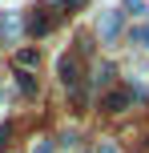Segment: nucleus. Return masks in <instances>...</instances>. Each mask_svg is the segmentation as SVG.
Here are the masks:
<instances>
[{
  "mask_svg": "<svg viewBox=\"0 0 149 153\" xmlns=\"http://www.w3.org/2000/svg\"><path fill=\"white\" fill-rule=\"evenodd\" d=\"M16 28H20V16H8V24H4V36L12 40V36H16Z\"/></svg>",
  "mask_w": 149,
  "mask_h": 153,
  "instance_id": "nucleus-6",
  "label": "nucleus"
},
{
  "mask_svg": "<svg viewBox=\"0 0 149 153\" xmlns=\"http://www.w3.org/2000/svg\"><path fill=\"white\" fill-rule=\"evenodd\" d=\"M125 4L133 8V12H141V8H145V0H125Z\"/></svg>",
  "mask_w": 149,
  "mask_h": 153,
  "instance_id": "nucleus-9",
  "label": "nucleus"
},
{
  "mask_svg": "<svg viewBox=\"0 0 149 153\" xmlns=\"http://www.w3.org/2000/svg\"><path fill=\"white\" fill-rule=\"evenodd\" d=\"M133 40H137L141 48H149V24H141V28H133Z\"/></svg>",
  "mask_w": 149,
  "mask_h": 153,
  "instance_id": "nucleus-5",
  "label": "nucleus"
},
{
  "mask_svg": "<svg viewBox=\"0 0 149 153\" xmlns=\"http://www.w3.org/2000/svg\"><path fill=\"white\" fill-rule=\"evenodd\" d=\"M64 4H69V8H73V12H77V8H85V4H89V0H64Z\"/></svg>",
  "mask_w": 149,
  "mask_h": 153,
  "instance_id": "nucleus-8",
  "label": "nucleus"
},
{
  "mask_svg": "<svg viewBox=\"0 0 149 153\" xmlns=\"http://www.w3.org/2000/svg\"><path fill=\"white\" fill-rule=\"evenodd\" d=\"M61 81H64V85L77 81V56H64V61H61Z\"/></svg>",
  "mask_w": 149,
  "mask_h": 153,
  "instance_id": "nucleus-4",
  "label": "nucleus"
},
{
  "mask_svg": "<svg viewBox=\"0 0 149 153\" xmlns=\"http://www.w3.org/2000/svg\"><path fill=\"white\" fill-rule=\"evenodd\" d=\"M16 81H20V89H24V97H32V93H36V85H32V76H16Z\"/></svg>",
  "mask_w": 149,
  "mask_h": 153,
  "instance_id": "nucleus-7",
  "label": "nucleus"
},
{
  "mask_svg": "<svg viewBox=\"0 0 149 153\" xmlns=\"http://www.w3.org/2000/svg\"><path fill=\"white\" fill-rule=\"evenodd\" d=\"M117 32H121V16H117V12H109V16L101 20V36H105V40H113Z\"/></svg>",
  "mask_w": 149,
  "mask_h": 153,
  "instance_id": "nucleus-3",
  "label": "nucleus"
},
{
  "mask_svg": "<svg viewBox=\"0 0 149 153\" xmlns=\"http://www.w3.org/2000/svg\"><path fill=\"white\" fill-rule=\"evenodd\" d=\"M48 24H56L53 8H32V20H28V32H32V36H44Z\"/></svg>",
  "mask_w": 149,
  "mask_h": 153,
  "instance_id": "nucleus-1",
  "label": "nucleus"
},
{
  "mask_svg": "<svg viewBox=\"0 0 149 153\" xmlns=\"http://www.w3.org/2000/svg\"><path fill=\"white\" fill-rule=\"evenodd\" d=\"M125 105H129V93L125 89H113L109 97H105V109H109V113H121Z\"/></svg>",
  "mask_w": 149,
  "mask_h": 153,
  "instance_id": "nucleus-2",
  "label": "nucleus"
},
{
  "mask_svg": "<svg viewBox=\"0 0 149 153\" xmlns=\"http://www.w3.org/2000/svg\"><path fill=\"white\" fill-rule=\"evenodd\" d=\"M0 149H4V133H0Z\"/></svg>",
  "mask_w": 149,
  "mask_h": 153,
  "instance_id": "nucleus-10",
  "label": "nucleus"
}]
</instances>
